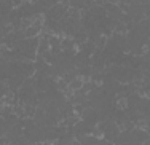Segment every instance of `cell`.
<instances>
[{
  "mask_svg": "<svg viewBox=\"0 0 150 145\" xmlns=\"http://www.w3.org/2000/svg\"><path fill=\"white\" fill-rule=\"evenodd\" d=\"M61 46H62L64 51H72V49H77V43H75L74 37H67V35H64L62 40H61Z\"/></svg>",
  "mask_w": 150,
  "mask_h": 145,
  "instance_id": "cell-1",
  "label": "cell"
},
{
  "mask_svg": "<svg viewBox=\"0 0 150 145\" xmlns=\"http://www.w3.org/2000/svg\"><path fill=\"white\" fill-rule=\"evenodd\" d=\"M137 2L141 3L142 6H144V5H149V3H150V0H137Z\"/></svg>",
  "mask_w": 150,
  "mask_h": 145,
  "instance_id": "cell-2",
  "label": "cell"
}]
</instances>
